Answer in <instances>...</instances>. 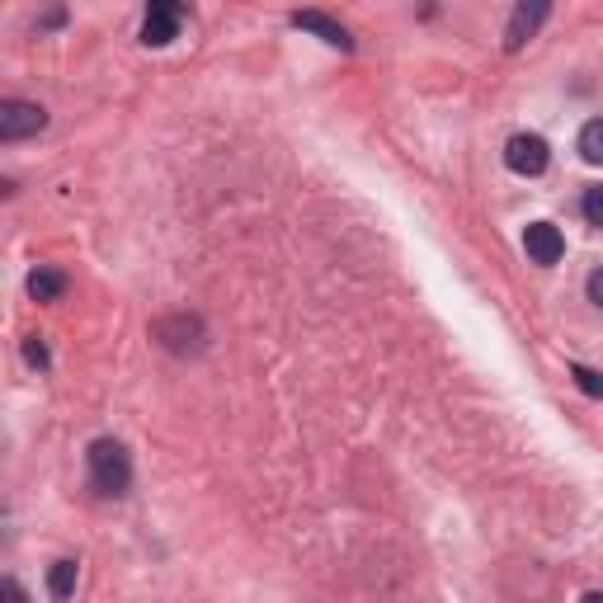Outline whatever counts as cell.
I'll return each mask as SVG.
<instances>
[{"mask_svg":"<svg viewBox=\"0 0 603 603\" xmlns=\"http://www.w3.org/2000/svg\"><path fill=\"white\" fill-rule=\"evenodd\" d=\"M90 481L99 495H123L127 481H133V463H127V448L119 439H95L90 443Z\"/></svg>","mask_w":603,"mask_h":603,"instance_id":"1","label":"cell"},{"mask_svg":"<svg viewBox=\"0 0 603 603\" xmlns=\"http://www.w3.org/2000/svg\"><path fill=\"white\" fill-rule=\"evenodd\" d=\"M48 127V113L42 104H28V99H5L0 104V137L5 141H20V137H34Z\"/></svg>","mask_w":603,"mask_h":603,"instance_id":"2","label":"cell"},{"mask_svg":"<svg viewBox=\"0 0 603 603\" xmlns=\"http://www.w3.org/2000/svg\"><path fill=\"white\" fill-rule=\"evenodd\" d=\"M552 161V151H547V141H542L538 133H514L509 137V147H505V165L514 170V175H542Z\"/></svg>","mask_w":603,"mask_h":603,"instance_id":"3","label":"cell"},{"mask_svg":"<svg viewBox=\"0 0 603 603\" xmlns=\"http://www.w3.org/2000/svg\"><path fill=\"white\" fill-rule=\"evenodd\" d=\"M524 250H528V260H533V264H556L566 255V236L556 232L552 222H533L524 232Z\"/></svg>","mask_w":603,"mask_h":603,"instance_id":"4","label":"cell"},{"mask_svg":"<svg viewBox=\"0 0 603 603\" xmlns=\"http://www.w3.org/2000/svg\"><path fill=\"white\" fill-rule=\"evenodd\" d=\"M180 24H184L180 5H151L147 20H141V42L147 48H165L170 38H180Z\"/></svg>","mask_w":603,"mask_h":603,"instance_id":"5","label":"cell"},{"mask_svg":"<svg viewBox=\"0 0 603 603\" xmlns=\"http://www.w3.org/2000/svg\"><path fill=\"white\" fill-rule=\"evenodd\" d=\"M542 20H547V5H542V0H533V5H519V10L509 14V28H505V48H509V52H519L524 42L538 34V24H542Z\"/></svg>","mask_w":603,"mask_h":603,"instance_id":"6","label":"cell"},{"mask_svg":"<svg viewBox=\"0 0 603 603\" xmlns=\"http://www.w3.org/2000/svg\"><path fill=\"white\" fill-rule=\"evenodd\" d=\"M293 24H297V28H311V34H321V38L330 42V48H344V52H349V48H354V38H349V34H344V24H335V20H325V14H321V10H297V14H293Z\"/></svg>","mask_w":603,"mask_h":603,"instance_id":"7","label":"cell"},{"mask_svg":"<svg viewBox=\"0 0 603 603\" xmlns=\"http://www.w3.org/2000/svg\"><path fill=\"white\" fill-rule=\"evenodd\" d=\"M62 293H66L62 269H34V274H28V297H34V302H57Z\"/></svg>","mask_w":603,"mask_h":603,"instance_id":"8","label":"cell"},{"mask_svg":"<svg viewBox=\"0 0 603 603\" xmlns=\"http://www.w3.org/2000/svg\"><path fill=\"white\" fill-rule=\"evenodd\" d=\"M76 562H52V570H48V590H52V599L57 603H66L71 594H76Z\"/></svg>","mask_w":603,"mask_h":603,"instance_id":"9","label":"cell"},{"mask_svg":"<svg viewBox=\"0 0 603 603\" xmlns=\"http://www.w3.org/2000/svg\"><path fill=\"white\" fill-rule=\"evenodd\" d=\"M580 156L590 165H603V119H590L580 127Z\"/></svg>","mask_w":603,"mask_h":603,"instance_id":"10","label":"cell"},{"mask_svg":"<svg viewBox=\"0 0 603 603\" xmlns=\"http://www.w3.org/2000/svg\"><path fill=\"white\" fill-rule=\"evenodd\" d=\"M570 378L580 382V392H584V396H603V372H594V368L576 364V368H570Z\"/></svg>","mask_w":603,"mask_h":603,"instance_id":"11","label":"cell"},{"mask_svg":"<svg viewBox=\"0 0 603 603\" xmlns=\"http://www.w3.org/2000/svg\"><path fill=\"white\" fill-rule=\"evenodd\" d=\"M584 218H590V226H603V184H594V189H584Z\"/></svg>","mask_w":603,"mask_h":603,"instance_id":"12","label":"cell"},{"mask_svg":"<svg viewBox=\"0 0 603 603\" xmlns=\"http://www.w3.org/2000/svg\"><path fill=\"white\" fill-rule=\"evenodd\" d=\"M0 603H28L24 590H20V580H5V584H0Z\"/></svg>","mask_w":603,"mask_h":603,"instance_id":"13","label":"cell"},{"mask_svg":"<svg viewBox=\"0 0 603 603\" xmlns=\"http://www.w3.org/2000/svg\"><path fill=\"white\" fill-rule=\"evenodd\" d=\"M24 354H28V364L48 368V349H42V344H38V340H28V344H24Z\"/></svg>","mask_w":603,"mask_h":603,"instance_id":"14","label":"cell"},{"mask_svg":"<svg viewBox=\"0 0 603 603\" xmlns=\"http://www.w3.org/2000/svg\"><path fill=\"white\" fill-rule=\"evenodd\" d=\"M584 288H590V302H594V307H603V269H594Z\"/></svg>","mask_w":603,"mask_h":603,"instance_id":"15","label":"cell"},{"mask_svg":"<svg viewBox=\"0 0 603 603\" xmlns=\"http://www.w3.org/2000/svg\"><path fill=\"white\" fill-rule=\"evenodd\" d=\"M584 603H603V594H584Z\"/></svg>","mask_w":603,"mask_h":603,"instance_id":"16","label":"cell"}]
</instances>
